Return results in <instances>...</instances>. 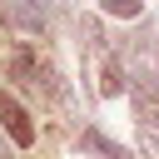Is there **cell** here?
<instances>
[{"label":"cell","instance_id":"obj_1","mask_svg":"<svg viewBox=\"0 0 159 159\" xmlns=\"http://www.w3.org/2000/svg\"><path fill=\"white\" fill-rule=\"evenodd\" d=\"M0 124H5V134H10V144H35V124H30V114H25V104L10 94V89H0Z\"/></svg>","mask_w":159,"mask_h":159},{"label":"cell","instance_id":"obj_5","mask_svg":"<svg viewBox=\"0 0 159 159\" xmlns=\"http://www.w3.org/2000/svg\"><path fill=\"white\" fill-rule=\"evenodd\" d=\"M99 10L114 20H134V15H144V0H99Z\"/></svg>","mask_w":159,"mask_h":159},{"label":"cell","instance_id":"obj_4","mask_svg":"<svg viewBox=\"0 0 159 159\" xmlns=\"http://www.w3.org/2000/svg\"><path fill=\"white\" fill-rule=\"evenodd\" d=\"M119 89H124V70H119V60H104V70H99V94L114 99Z\"/></svg>","mask_w":159,"mask_h":159},{"label":"cell","instance_id":"obj_3","mask_svg":"<svg viewBox=\"0 0 159 159\" xmlns=\"http://www.w3.org/2000/svg\"><path fill=\"white\" fill-rule=\"evenodd\" d=\"M15 25L20 30H40L45 25V0H20L15 5Z\"/></svg>","mask_w":159,"mask_h":159},{"label":"cell","instance_id":"obj_2","mask_svg":"<svg viewBox=\"0 0 159 159\" xmlns=\"http://www.w3.org/2000/svg\"><path fill=\"white\" fill-rule=\"evenodd\" d=\"M80 149H84V154H99V159H129V149L114 144V139L99 134V129H84V134H80Z\"/></svg>","mask_w":159,"mask_h":159}]
</instances>
